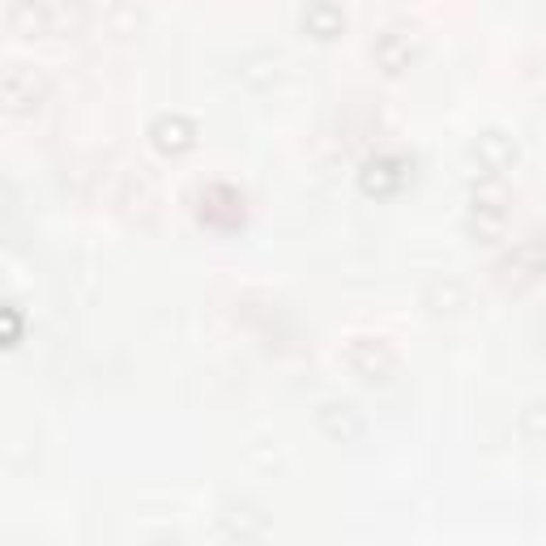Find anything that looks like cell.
<instances>
[{"label": "cell", "mask_w": 546, "mask_h": 546, "mask_svg": "<svg viewBox=\"0 0 546 546\" xmlns=\"http://www.w3.org/2000/svg\"><path fill=\"white\" fill-rule=\"evenodd\" d=\"M304 22H307V26H312L316 34H321V39H329V34L341 26V14L333 9V5H329V0H316V5H312V9L304 14Z\"/></svg>", "instance_id": "obj_1"}, {"label": "cell", "mask_w": 546, "mask_h": 546, "mask_svg": "<svg viewBox=\"0 0 546 546\" xmlns=\"http://www.w3.org/2000/svg\"><path fill=\"white\" fill-rule=\"evenodd\" d=\"M154 137H159V145L162 150H179V145H188V124L179 120V115H162L159 124H154Z\"/></svg>", "instance_id": "obj_2"}]
</instances>
